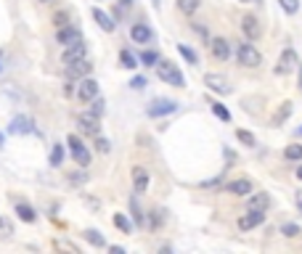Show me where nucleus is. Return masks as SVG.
<instances>
[{
	"mask_svg": "<svg viewBox=\"0 0 302 254\" xmlns=\"http://www.w3.org/2000/svg\"><path fill=\"white\" fill-rule=\"evenodd\" d=\"M157 74H159V80L173 85V88H183V85H186L183 74L178 72V67H175V64H170V61H157Z\"/></svg>",
	"mask_w": 302,
	"mask_h": 254,
	"instance_id": "obj_1",
	"label": "nucleus"
},
{
	"mask_svg": "<svg viewBox=\"0 0 302 254\" xmlns=\"http://www.w3.org/2000/svg\"><path fill=\"white\" fill-rule=\"evenodd\" d=\"M236 59H239V64H241V67H247V69H254V67H260V64H262L260 51L254 48V45H249V43L239 45V51H236Z\"/></svg>",
	"mask_w": 302,
	"mask_h": 254,
	"instance_id": "obj_2",
	"label": "nucleus"
},
{
	"mask_svg": "<svg viewBox=\"0 0 302 254\" xmlns=\"http://www.w3.org/2000/svg\"><path fill=\"white\" fill-rule=\"evenodd\" d=\"M67 146H69V151H72V156H74V162H77V164H82V167L90 164V151H88V146H85L77 135H69Z\"/></svg>",
	"mask_w": 302,
	"mask_h": 254,
	"instance_id": "obj_3",
	"label": "nucleus"
},
{
	"mask_svg": "<svg viewBox=\"0 0 302 254\" xmlns=\"http://www.w3.org/2000/svg\"><path fill=\"white\" fill-rule=\"evenodd\" d=\"M175 109H178L175 101H170V98H154V101L148 103L146 114H148V117H167V114H173Z\"/></svg>",
	"mask_w": 302,
	"mask_h": 254,
	"instance_id": "obj_4",
	"label": "nucleus"
},
{
	"mask_svg": "<svg viewBox=\"0 0 302 254\" xmlns=\"http://www.w3.org/2000/svg\"><path fill=\"white\" fill-rule=\"evenodd\" d=\"M93 72V64L88 59H80V61H74V64H67V72H64V77L67 80H82V77H88V74Z\"/></svg>",
	"mask_w": 302,
	"mask_h": 254,
	"instance_id": "obj_5",
	"label": "nucleus"
},
{
	"mask_svg": "<svg viewBox=\"0 0 302 254\" xmlns=\"http://www.w3.org/2000/svg\"><path fill=\"white\" fill-rule=\"evenodd\" d=\"M96 96H98V82L93 77H82L77 82V98L80 101H93Z\"/></svg>",
	"mask_w": 302,
	"mask_h": 254,
	"instance_id": "obj_6",
	"label": "nucleus"
},
{
	"mask_svg": "<svg viewBox=\"0 0 302 254\" xmlns=\"http://www.w3.org/2000/svg\"><path fill=\"white\" fill-rule=\"evenodd\" d=\"M299 67V59H297V53L286 48L284 53H281V59H278V67H276V74H289V72H294Z\"/></svg>",
	"mask_w": 302,
	"mask_h": 254,
	"instance_id": "obj_7",
	"label": "nucleus"
},
{
	"mask_svg": "<svg viewBox=\"0 0 302 254\" xmlns=\"http://www.w3.org/2000/svg\"><path fill=\"white\" fill-rule=\"evenodd\" d=\"M85 53H88V45H85L82 40H77V43H72V45H67V48H64L61 61H64V64H74V61L85 59Z\"/></svg>",
	"mask_w": 302,
	"mask_h": 254,
	"instance_id": "obj_8",
	"label": "nucleus"
},
{
	"mask_svg": "<svg viewBox=\"0 0 302 254\" xmlns=\"http://www.w3.org/2000/svg\"><path fill=\"white\" fill-rule=\"evenodd\" d=\"M77 40H82V32L77 30V27H69V24H64V27H59V35H56V43L59 45H72V43H77Z\"/></svg>",
	"mask_w": 302,
	"mask_h": 254,
	"instance_id": "obj_9",
	"label": "nucleus"
},
{
	"mask_svg": "<svg viewBox=\"0 0 302 254\" xmlns=\"http://www.w3.org/2000/svg\"><path fill=\"white\" fill-rule=\"evenodd\" d=\"M204 85L210 90H215V93H220V96H231V85H228V80L225 77H220V74H207L204 77Z\"/></svg>",
	"mask_w": 302,
	"mask_h": 254,
	"instance_id": "obj_10",
	"label": "nucleus"
},
{
	"mask_svg": "<svg viewBox=\"0 0 302 254\" xmlns=\"http://www.w3.org/2000/svg\"><path fill=\"white\" fill-rule=\"evenodd\" d=\"M262 220H265V209H247V214L239 220V228L241 230H252V228H257Z\"/></svg>",
	"mask_w": 302,
	"mask_h": 254,
	"instance_id": "obj_11",
	"label": "nucleus"
},
{
	"mask_svg": "<svg viewBox=\"0 0 302 254\" xmlns=\"http://www.w3.org/2000/svg\"><path fill=\"white\" fill-rule=\"evenodd\" d=\"M241 30H244V35H247L249 40H257V37L262 35V27L257 22V16H252V14L241 16Z\"/></svg>",
	"mask_w": 302,
	"mask_h": 254,
	"instance_id": "obj_12",
	"label": "nucleus"
},
{
	"mask_svg": "<svg viewBox=\"0 0 302 254\" xmlns=\"http://www.w3.org/2000/svg\"><path fill=\"white\" fill-rule=\"evenodd\" d=\"M98 114H93V111H85V114H80V130L85 135H98Z\"/></svg>",
	"mask_w": 302,
	"mask_h": 254,
	"instance_id": "obj_13",
	"label": "nucleus"
},
{
	"mask_svg": "<svg viewBox=\"0 0 302 254\" xmlns=\"http://www.w3.org/2000/svg\"><path fill=\"white\" fill-rule=\"evenodd\" d=\"M8 133H11V135H30V133H35V130H32V119L30 117H14L11 125H8Z\"/></svg>",
	"mask_w": 302,
	"mask_h": 254,
	"instance_id": "obj_14",
	"label": "nucleus"
},
{
	"mask_svg": "<svg viewBox=\"0 0 302 254\" xmlns=\"http://www.w3.org/2000/svg\"><path fill=\"white\" fill-rule=\"evenodd\" d=\"M210 51L218 61H228L231 45H228V40H223V37H215V40H210Z\"/></svg>",
	"mask_w": 302,
	"mask_h": 254,
	"instance_id": "obj_15",
	"label": "nucleus"
},
{
	"mask_svg": "<svg viewBox=\"0 0 302 254\" xmlns=\"http://www.w3.org/2000/svg\"><path fill=\"white\" fill-rule=\"evenodd\" d=\"M225 191L233 193V196H249L252 193V183L247 180V177H239V180H231L228 185H225Z\"/></svg>",
	"mask_w": 302,
	"mask_h": 254,
	"instance_id": "obj_16",
	"label": "nucleus"
},
{
	"mask_svg": "<svg viewBox=\"0 0 302 254\" xmlns=\"http://www.w3.org/2000/svg\"><path fill=\"white\" fill-rule=\"evenodd\" d=\"M133 188H135V193H146V188H148V172L143 167H133Z\"/></svg>",
	"mask_w": 302,
	"mask_h": 254,
	"instance_id": "obj_17",
	"label": "nucleus"
},
{
	"mask_svg": "<svg viewBox=\"0 0 302 254\" xmlns=\"http://www.w3.org/2000/svg\"><path fill=\"white\" fill-rule=\"evenodd\" d=\"M93 19H96V24L101 27L103 32H114L117 22H111V16L106 11H101V8H93Z\"/></svg>",
	"mask_w": 302,
	"mask_h": 254,
	"instance_id": "obj_18",
	"label": "nucleus"
},
{
	"mask_svg": "<svg viewBox=\"0 0 302 254\" xmlns=\"http://www.w3.org/2000/svg\"><path fill=\"white\" fill-rule=\"evenodd\" d=\"M130 37H133L135 43H143V45H146V43L154 40V32H151L146 24H135L133 30H130Z\"/></svg>",
	"mask_w": 302,
	"mask_h": 254,
	"instance_id": "obj_19",
	"label": "nucleus"
},
{
	"mask_svg": "<svg viewBox=\"0 0 302 254\" xmlns=\"http://www.w3.org/2000/svg\"><path fill=\"white\" fill-rule=\"evenodd\" d=\"M291 117V101H284L278 106V111H276V117H273V127H278L281 122H286Z\"/></svg>",
	"mask_w": 302,
	"mask_h": 254,
	"instance_id": "obj_20",
	"label": "nucleus"
},
{
	"mask_svg": "<svg viewBox=\"0 0 302 254\" xmlns=\"http://www.w3.org/2000/svg\"><path fill=\"white\" fill-rule=\"evenodd\" d=\"M268 204H270L268 193H254L249 199V204H247V209H268Z\"/></svg>",
	"mask_w": 302,
	"mask_h": 254,
	"instance_id": "obj_21",
	"label": "nucleus"
},
{
	"mask_svg": "<svg viewBox=\"0 0 302 254\" xmlns=\"http://www.w3.org/2000/svg\"><path fill=\"white\" fill-rule=\"evenodd\" d=\"M82 238L88 241V243H93V246H98V249H103V246H106V238H103L98 230H93V228H88V230H85V233H82Z\"/></svg>",
	"mask_w": 302,
	"mask_h": 254,
	"instance_id": "obj_22",
	"label": "nucleus"
},
{
	"mask_svg": "<svg viewBox=\"0 0 302 254\" xmlns=\"http://www.w3.org/2000/svg\"><path fill=\"white\" fill-rule=\"evenodd\" d=\"M16 214H19L24 222H35V220H37V214H35V209H32L30 204H16Z\"/></svg>",
	"mask_w": 302,
	"mask_h": 254,
	"instance_id": "obj_23",
	"label": "nucleus"
},
{
	"mask_svg": "<svg viewBox=\"0 0 302 254\" xmlns=\"http://www.w3.org/2000/svg\"><path fill=\"white\" fill-rule=\"evenodd\" d=\"M111 220H114V225H117L122 233H133V222H130L127 214H122V212H119V214H114Z\"/></svg>",
	"mask_w": 302,
	"mask_h": 254,
	"instance_id": "obj_24",
	"label": "nucleus"
},
{
	"mask_svg": "<svg viewBox=\"0 0 302 254\" xmlns=\"http://www.w3.org/2000/svg\"><path fill=\"white\" fill-rule=\"evenodd\" d=\"M119 64H122L125 69H135V67H138V59H135L130 51H122V53H119Z\"/></svg>",
	"mask_w": 302,
	"mask_h": 254,
	"instance_id": "obj_25",
	"label": "nucleus"
},
{
	"mask_svg": "<svg viewBox=\"0 0 302 254\" xmlns=\"http://www.w3.org/2000/svg\"><path fill=\"white\" fill-rule=\"evenodd\" d=\"M178 53H181V56H183V59H186L188 64H199V56H196L191 48H188V45H183V43L178 45Z\"/></svg>",
	"mask_w": 302,
	"mask_h": 254,
	"instance_id": "obj_26",
	"label": "nucleus"
},
{
	"mask_svg": "<svg viewBox=\"0 0 302 254\" xmlns=\"http://www.w3.org/2000/svg\"><path fill=\"white\" fill-rule=\"evenodd\" d=\"M284 156H286V159H291V162H297V159H302V146H299V143L286 146V148H284Z\"/></svg>",
	"mask_w": 302,
	"mask_h": 254,
	"instance_id": "obj_27",
	"label": "nucleus"
},
{
	"mask_svg": "<svg viewBox=\"0 0 302 254\" xmlns=\"http://www.w3.org/2000/svg\"><path fill=\"white\" fill-rule=\"evenodd\" d=\"M61 162H64V146L59 143V146L51 148V164L53 167H61Z\"/></svg>",
	"mask_w": 302,
	"mask_h": 254,
	"instance_id": "obj_28",
	"label": "nucleus"
},
{
	"mask_svg": "<svg viewBox=\"0 0 302 254\" xmlns=\"http://www.w3.org/2000/svg\"><path fill=\"white\" fill-rule=\"evenodd\" d=\"M178 8H181L183 14L191 16V14L196 11V8H199V0H178Z\"/></svg>",
	"mask_w": 302,
	"mask_h": 254,
	"instance_id": "obj_29",
	"label": "nucleus"
},
{
	"mask_svg": "<svg viewBox=\"0 0 302 254\" xmlns=\"http://www.w3.org/2000/svg\"><path fill=\"white\" fill-rule=\"evenodd\" d=\"M212 114L218 117V119H223V122H231V111L223 106V103H212Z\"/></svg>",
	"mask_w": 302,
	"mask_h": 254,
	"instance_id": "obj_30",
	"label": "nucleus"
},
{
	"mask_svg": "<svg viewBox=\"0 0 302 254\" xmlns=\"http://www.w3.org/2000/svg\"><path fill=\"white\" fill-rule=\"evenodd\" d=\"M157 61H159V56L154 51H143V53H140V64H146V67H157Z\"/></svg>",
	"mask_w": 302,
	"mask_h": 254,
	"instance_id": "obj_31",
	"label": "nucleus"
},
{
	"mask_svg": "<svg viewBox=\"0 0 302 254\" xmlns=\"http://www.w3.org/2000/svg\"><path fill=\"white\" fill-rule=\"evenodd\" d=\"M281 233H284L286 238H294V236H299V228L294 222H284V225H281Z\"/></svg>",
	"mask_w": 302,
	"mask_h": 254,
	"instance_id": "obj_32",
	"label": "nucleus"
},
{
	"mask_svg": "<svg viewBox=\"0 0 302 254\" xmlns=\"http://www.w3.org/2000/svg\"><path fill=\"white\" fill-rule=\"evenodd\" d=\"M236 138H239L244 146H254V143H257V140H254V135L247 133V130H236Z\"/></svg>",
	"mask_w": 302,
	"mask_h": 254,
	"instance_id": "obj_33",
	"label": "nucleus"
},
{
	"mask_svg": "<svg viewBox=\"0 0 302 254\" xmlns=\"http://www.w3.org/2000/svg\"><path fill=\"white\" fill-rule=\"evenodd\" d=\"M130 209H133V217H135V222H138V225H146V217H143V212H140V206H138V201H135V199L130 201Z\"/></svg>",
	"mask_w": 302,
	"mask_h": 254,
	"instance_id": "obj_34",
	"label": "nucleus"
},
{
	"mask_svg": "<svg viewBox=\"0 0 302 254\" xmlns=\"http://www.w3.org/2000/svg\"><path fill=\"white\" fill-rule=\"evenodd\" d=\"M281 8L286 14H297L299 11V0H281Z\"/></svg>",
	"mask_w": 302,
	"mask_h": 254,
	"instance_id": "obj_35",
	"label": "nucleus"
},
{
	"mask_svg": "<svg viewBox=\"0 0 302 254\" xmlns=\"http://www.w3.org/2000/svg\"><path fill=\"white\" fill-rule=\"evenodd\" d=\"M90 111H93V114H98V117H101L103 111H106V101L96 96V98H93V109H90Z\"/></svg>",
	"mask_w": 302,
	"mask_h": 254,
	"instance_id": "obj_36",
	"label": "nucleus"
},
{
	"mask_svg": "<svg viewBox=\"0 0 302 254\" xmlns=\"http://www.w3.org/2000/svg\"><path fill=\"white\" fill-rule=\"evenodd\" d=\"M14 233V225L8 217H0V236H11Z\"/></svg>",
	"mask_w": 302,
	"mask_h": 254,
	"instance_id": "obj_37",
	"label": "nucleus"
},
{
	"mask_svg": "<svg viewBox=\"0 0 302 254\" xmlns=\"http://www.w3.org/2000/svg\"><path fill=\"white\" fill-rule=\"evenodd\" d=\"M130 88H133V90L146 88V77H133V80H130Z\"/></svg>",
	"mask_w": 302,
	"mask_h": 254,
	"instance_id": "obj_38",
	"label": "nucleus"
},
{
	"mask_svg": "<svg viewBox=\"0 0 302 254\" xmlns=\"http://www.w3.org/2000/svg\"><path fill=\"white\" fill-rule=\"evenodd\" d=\"M96 148H98L101 154H109V140H106V138H98V140H96Z\"/></svg>",
	"mask_w": 302,
	"mask_h": 254,
	"instance_id": "obj_39",
	"label": "nucleus"
},
{
	"mask_svg": "<svg viewBox=\"0 0 302 254\" xmlns=\"http://www.w3.org/2000/svg\"><path fill=\"white\" fill-rule=\"evenodd\" d=\"M53 24L64 27V24H67V14H56V16H53Z\"/></svg>",
	"mask_w": 302,
	"mask_h": 254,
	"instance_id": "obj_40",
	"label": "nucleus"
},
{
	"mask_svg": "<svg viewBox=\"0 0 302 254\" xmlns=\"http://www.w3.org/2000/svg\"><path fill=\"white\" fill-rule=\"evenodd\" d=\"M133 6V0H119V8H130Z\"/></svg>",
	"mask_w": 302,
	"mask_h": 254,
	"instance_id": "obj_41",
	"label": "nucleus"
},
{
	"mask_svg": "<svg viewBox=\"0 0 302 254\" xmlns=\"http://www.w3.org/2000/svg\"><path fill=\"white\" fill-rule=\"evenodd\" d=\"M297 206H299V212H302V191H297Z\"/></svg>",
	"mask_w": 302,
	"mask_h": 254,
	"instance_id": "obj_42",
	"label": "nucleus"
},
{
	"mask_svg": "<svg viewBox=\"0 0 302 254\" xmlns=\"http://www.w3.org/2000/svg\"><path fill=\"white\" fill-rule=\"evenodd\" d=\"M297 88L302 90V67H299V85H297Z\"/></svg>",
	"mask_w": 302,
	"mask_h": 254,
	"instance_id": "obj_43",
	"label": "nucleus"
},
{
	"mask_svg": "<svg viewBox=\"0 0 302 254\" xmlns=\"http://www.w3.org/2000/svg\"><path fill=\"white\" fill-rule=\"evenodd\" d=\"M297 177H299V180H302V167H297Z\"/></svg>",
	"mask_w": 302,
	"mask_h": 254,
	"instance_id": "obj_44",
	"label": "nucleus"
},
{
	"mask_svg": "<svg viewBox=\"0 0 302 254\" xmlns=\"http://www.w3.org/2000/svg\"><path fill=\"white\" fill-rule=\"evenodd\" d=\"M151 6H154V8H159V0H151Z\"/></svg>",
	"mask_w": 302,
	"mask_h": 254,
	"instance_id": "obj_45",
	"label": "nucleus"
},
{
	"mask_svg": "<svg viewBox=\"0 0 302 254\" xmlns=\"http://www.w3.org/2000/svg\"><path fill=\"white\" fill-rule=\"evenodd\" d=\"M241 3H260V0H241Z\"/></svg>",
	"mask_w": 302,
	"mask_h": 254,
	"instance_id": "obj_46",
	"label": "nucleus"
},
{
	"mask_svg": "<svg viewBox=\"0 0 302 254\" xmlns=\"http://www.w3.org/2000/svg\"><path fill=\"white\" fill-rule=\"evenodd\" d=\"M0 146H3V135H0Z\"/></svg>",
	"mask_w": 302,
	"mask_h": 254,
	"instance_id": "obj_47",
	"label": "nucleus"
},
{
	"mask_svg": "<svg viewBox=\"0 0 302 254\" xmlns=\"http://www.w3.org/2000/svg\"><path fill=\"white\" fill-rule=\"evenodd\" d=\"M40 3H48V0H40Z\"/></svg>",
	"mask_w": 302,
	"mask_h": 254,
	"instance_id": "obj_48",
	"label": "nucleus"
}]
</instances>
